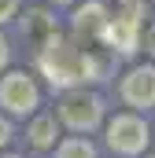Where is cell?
Instances as JSON below:
<instances>
[{
  "label": "cell",
  "mask_w": 155,
  "mask_h": 158,
  "mask_svg": "<svg viewBox=\"0 0 155 158\" xmlns=\"http://www.w3.org/2000/svg\"><path fill=\"white\" fill-rule=\"evenodd\" d=\"M81 66H85V48H81L78 40L63 37L59 30H55V33H48V37L41 40L37 70L44 74V81L52 85V92H67V88L85 85Z\"/></svg>",
  "instance_id": "6da1fadb"
},
{
  "label": "cell",
  "mask_w": 155,
  "mask_h": 158,
  "mask_svg": "<svg viewBox=\"0 0 155 158\" xmlns=\"http://www.w3.org/2000/svg\"><path fill=\"white\" fill-rule=\"evenodd\" d=\"M55 118H59V125H63V129L89 136V132L104 129V121H107V110H104V99H100L96 92H89L85 85H78V88H67V92L59 96Z\"/></svg>",
  "instance_id": "7a4b0ae2"
},
{
  "label": "cell",
  "mask_w": 155,
  "mask_h": 158,
  "mask_svg": "<svg viewBox=\"0 0 155 158\" xmlns=\"http://www.w3.org/2000/svg\"><path fill=\"white\" fill-rule=\"evenodd\" d=\"M148 140H152V129L140 110H118L115 118L104 121V143L118 158H140L148 151Z\"/></svg>",
  "instance_id": "3957f363"
},
{
  "label": "cell",
  "mask_w": 155,
  "mask_h": 158,
  "mask_svg": "<svg viewBox=\"0 0 155 158\" xmlns=\"http://www.w3.org/2000/svg\"><path fill=\"white\" fill-rule=\"evenodd\" d=\"M144 37V0H118V11H111L107 30H104V48L115 55H133Z\"/></svg>",
  "instance_id": "277c9868"
},
{
  "label": "cell",
  "mask_w": 155,
  "mask_h": 158,
  "mask_svg": "<svg viewBox=\"0 0 155 158\" xmlns=\"http://www.w3.org/2000/svg\"><path fill=\"white\" fill-rule=\"evenodd\" d=\"M0 110L7 118H30L41 110V85L26 70H4L0 74Z\"/></svg>",
  "instance_id": "5b68a950"
},
{
  "label": "cell",
  "mask_w": 155,
  "mask_h": 158,
  "mask_svg": "<svg viewBox=\"0 0 155 158\" xmlns=\"http://www.w3.org/2000/svg\"><path fill=\"white\" fill-rule=\"evenodd\" d=\"M107 19H111V7L107 0H78L74 11H70V33L78 44H100L104 30H107Z\"/></svg>",
  "instance_id": "8992f818"
},
{
  "label": "cell",
  "mask_w": 155,
  "mask_h": 158,
  "mask_svg": "<svg viewBox=\"0 0 155 158\" xmlns=\"http://www.w3.org/2000/svg\"><path fill=\"white\" fill-rule=\"evenodd\" d=\"M118 96L126 107L133 110H152L155 107V63H140V66H129L122 81H118Z\"/></svg>",
  "instance_id": "52a82bcc"
},
{
  "label": "cell",
  "mask_w": 155,
  "mask_h": 158,
  "mask_svg": "<svg viewBox=\"0 0 155 158\" xmlns=\"http://www.w3.org/2000/svg\"><path fill=\"white\" fill-rule=\"evenodd\" d=\"M59 118L55 114H30V125H26V143L33 147V151H55V143H59Z\"/></svg>",
  "instance_id": "ba28073f"
},
{
  "label": "cell",
  "mask_w": 155,
  "mask_h": 158,
  "mask_svg": "<svg viewBox=\"0 0 155 158\" xmlns=\"http://www.w3.org/2000/svg\"><path fill=\"white\" fill-rule=\"evenodd\" d=\"M55 158H96V143L89 140V136H63L59 143H55Z\"/></svg>",
  "instance_id": "9c48e42d"
},
{
  "label": "cell",
  "mask_w": 155,
  "mask_h": 158,
  "mask_svg": "<svg viewBox=\"0 0 155 158\" xmlns=\"http://www.w3.org/2000/svg\"><path fill=\"white\" fill-rule=\"evenodd\" d=\"M22 30L30 33V37H37V40H44L48 33H55L59 26H55V19L44 11V7H30L26 11V19H22Z\"/></svg>",
  "instance_id": "30bf717a"
},
{
  "label": "cell",
  "mask_w": 155,
  "mask_h": 158,
  "mask_svg": "<svg viewBox=\"0 0 155 158\" xmlns=\"http://www.w3.org/2000/svg\"><path fill=\"white\" fill-rule=\"evenodd\" d=\"M19 7H22V0H0V26H7L19 15Z\"/></svg>",
  "instance_id": "8fae6325"
},
{
  "label": "cell",
  "mask_w": 155,
  "mask_h": 158,
  "mask_svg": "<svg viewBox=\"0 0 155 158\" xmlns=\"http://www.w3.org/2000/svg\"><path fill=\"white\" fill-rule=\"evenodd\" d=\"M140 48H144V55H148V59L155 63V22L148 26V30H144V37H140Z\"/></svg>",
  "instance_id": "7c38bea8"
},
{
  "label": "cell",
  "mask_w": 155,
  "mask_h": 158,
  "mask_svg": "<svg viewBox=\"0 0 155 158\" xmlns=\"http://www.w3.org/2000/svg\"><path fill=\"white\" fill-rule=\"evenodd\" d=\"M11 136H15V125H11V118H7V114H0V151L11 143Z\"/></svg>",
  "instance_id": "4fadbf2b"
},
{
  "label": "cell",
  "mask_w": 155,
  "mask_h": 158,
  "mask_svg": "<svg viewBox=\"0 0 155 158\" xmlns=\"http://www.w3.org/2000/svg\"><path fill=\"white\" fill-rule=\"evenodd\" d=\"M7 63H11V44H7V37L0 33V74L7 70Z\"/></svg>",
  "instance_id": "5bb4252c"
},
{
  "label": "cell",
  "mask_w": 155,
  "mask_h": 158,
  "mask_svg": "<svg viewBox=\"0 0 155 158\" xmlns=\"http://www.w3.org/2000/svg\"><path fill=\"white\" fill-rule=\"evenodd\" d=\"M48 4H52V7H74L78 0H48Z\"/></svg>",
  "instance_id": "9a60e30c"
},
{
  "label": "cell",
  "mask_w": 155,
  "mask_h": 158,
  "mask_svg": "<svg viewBox=\"0 0 155 158\" xmlns=\"http://www.w3.org/2000/svg\"><path fill=\"white\" fill-rule=\"evenodd\" d=\"M0 158H19V155H11V151H7V147H4V151H0Z\"/></svg>",
  "instance_id": "2e32d148"
},
{
  "label": "cell",
  "mask_w": 155,
  "mask_h": 158,
  "mask_svg": "<svg viewBox=\"0 0 155 158\" xmlns=\"http://www.w3.org/2000/svg\"><path fill=\"white\" fill-rule=\"evenodd\" d=\"M148 158H155V155H148Z\"/></svg>",
  "instance_id": "e0dca14e"
}]
</instances>
